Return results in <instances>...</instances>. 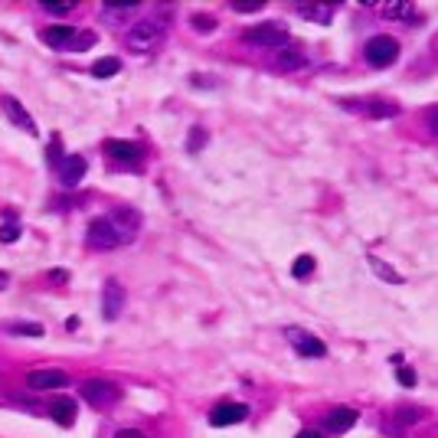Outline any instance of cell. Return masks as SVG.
<instances>
[{"instance_id": "6da1fadb", "label": "cell", "mask_w": 438, "mask_h": 438, "mask_svg": "<svg viewBox=\"0 0 438 438\" xmlns=\"http://www.w3.org/2000/svg\"><path fill=\"white\" fill-rule=\"evenodd\" d=\"M125 43H128L131 53L148 56V53H154V49L164 43V26H161V23H154V20L134 23V26L128 30V36H125Z\"/></svg>"}, {"instance_id": "7a4b0ae2", "label": "cell", "mask_w": 438, "mask_h": 438, "mask_svg": "<svg viewBox=\"0 0 438 438\" xmlns=\"http://www.w3.org/2000/svg\"><path fill=\"white\" fill-rule=\"evenodd\" d=\"M108 219V226L115 229V235H118V242L125 246V242H131L134 235H138V229H141V213L138 210H131V206H118V210H111V213L105 216Z\"/></svg>"}, {"instance_id": "3957f363", "label": "cell", "mask_w": 438, "mask_h": 438, "mask_svg": "<svg viewBox=\"0 0 438 438\" xmlns=\"http://www.w3.org/2000/svg\"><path fill=\"white\" fill-rule=\"evenodd\" d=\"M82 399L98 409H108L121 399V389H118L111 380H86V383H82Z\"/></svg>"}, {"instance_id": "277c9868", "label": "cell", "mask_w": 438, "mask_h": 438, "mask_svg": "<svg viewBox=\"0 0 438 438\" xmlns=\"http://www.w3.org/2000/svg\"><path fill=\"white\" fill-rule=\"evenodd\" d=\"M242 40L252 46H285L288 43V30L281 23H258V26L242 33Z\"/></svg>"}, {"instance_id": "5b68a950", "label": "cell", "mask_w": 438, "mask_h": 438, "mask_svg": "<svg viewBox=\"0 0 438 438\" xmlns=\"http://www.w3.org/2000/svg\"><path fill=\"white\" fill-rule=\"evenodd\" d=\"M125 301H128L125 288L118 285L115 278H108L105 285H102V318L105 321H118V314L125 311Z\"/></svg>"}, {"instance_id": "8992f818", "label": "cell", "mask_w": 438, "mask_h": 438, "mask_svg": "<svg viewBox=\"0 0 438 438\" xmlns=\"http://www.w3.org/2000/svg\"><path fill=\"white\" fill-rule=\"evenodd\" d=\"M285 337H288V343L301 353V357H314V360H318V357H327L324 341H318L314 334L301 331V327H285Z\"/></svg>"}, {"instance_id": "52a82bcc", "label": "cell", "mask_w": 438, "mask_h": 438, "mask_svg": "<svg viewBox=\"0 0 438 438\" xmlns=\"http://www.w3.org/2000/svg\"><path fill=\"white\" fill-rule=\"evenodd\" d=\"M396 56H399V43L389 40V36H373V40L366 43V63L376 65V69L389 65Z\"/></svg>"}, {"instance_id": "ba28073f", "label": "cell", "mask_w": 438, "mask_h": 438, "mask_svg": "<svg viewBox=\"0 0 438 438\" xmlns=\"http://www.w3.org/2000/svg\"><path fill=\"white\" fill-rule=\"evenodd\" d=\"M86 242H88L92 249H102V252H108V249H118V246H121V242H118V235H115V229L108 226L105 216H98V219H92V223H88Z\"/></svg>"}, {"instance_id": "9c48e42d", "label": "cell", "mask_w": 438, "mask_h": 438, "mask_svg": "<svg viewBox=\"0 0 438 438\" xmlns=\"http://www.w3.org/2000/svg\"><path fill=\"white\" fill-rule=\"evenodd\" d=\"M249 416V406L246 402H223L210 412V425L216 428H226V425H235V422H246Z\"/></svg>"}, {"instance_id": "30bf717a", "label": "cell", "mask_w": 438, "mask_h": 438, "mask_svg": "<svg viewBox=\"0 0 438 438\" xmlns=\"http://www.w3.org/2000/svg\"><path fill=\"white\" fill-rule=\"evenodd\" d=\"M0 105H3L7 118H10V121L17 125V128H23L26 134H30V138H36V134H40V128H36V121H33V118H30V111H26V108H23L20 102H17V98L3 95V102H0Z\"/></svg>"}, {"instance_id": "8fae6325", "label": "cell", "mask_w": 438, "mask_h": 438, "mask_svg": "<svg viewBox=\"0 0 438 438\" xmlns=\"http://www.w3.org/2000/svg\"><path fill=\"white\" fill-rule=\"evenodd\" d=\"M26 386L30 389H63V386H69V373H63V370H33L26 376Z\"/></svg>"}, {"instance_id": "7c38bea8", "label": "cell", "mask_w": 438, "mask_h": 438, "mask_svg": "<svg viewBox=\"0 0 438 438\" xmlns=\"http://www.w3.org/2000/svg\"><path fill=\"white\" fill-rule=\"evenodd\" d=\"M353 425H357V412L347 406L334 409V412H327V419H324V432H331V435H343V432H350Z\"/></svg>"}, {"instance_id": "4fadbf2b", "label": "cell", "mask_w": 438, "mask_h": 438, "mask_svg": "<svg viewBox=\"0 0 438 438\" xmlns=\"http://www.w3.org/2000/svg\"><path fill=\"white\" fill-rule=\"evenodd\" d=\"M105 150L115 157V161H125V164H138L144 157V148L134 144V141H108Z\"/></svg>"}, {"instance_id": "5bb4252c", "label": "cell", "mask_w": 438, "mask_h": 438, "mask_svg": "<svg viewBox=\"0 0 438 438\" xmlns=\"http://www.w3.org/2000/svg\"><path fill=\"white\" fill-rule=\"evenodd\" d=\"M86 157H79V154H69L63 164H59V180L65 183V187H75V183L86 177Z\"/></svg>"}, {"instance_id": "9a60e30c", "label": "cell", "mask_w": 438, "mask_h": 438, "mask_svg": "<svg viewBox=\"0 0 438 438\" xmlns=\"http://www.w3.org/2000/svg\"><path fill=\"white\" fill-rule=\"evenodd\" d=\"M43 40L53 46V49H69V43L75 40V30L72 26H49V30L43 33Z\"/></svg>"}, {"instance_id": "2e32d148", "label": "cell", "mask_w": 438, "mask_h": 438, "mask_svg": "<svg viewBox=\"0 0 438 438\" xmlns=\"http://www.w3.org/2000/svg\"><path fill=\"white\" fill-rule=\"evenodd\" d=\"M49 416H53L59 425H72L75 422V402L72 399H56L53 406H49Z\"/></svg>"}, {"instance_id": "e0dca14e", "label": "cell", "mask_w": 438, "mask_h": 438, "mask_svg": "<svg viewBox=\"0 0 438 438\" xmlns=\"http://www.w3.org/2000/svg\"><path fill=\"white\" fill-rule=\"evenodd\" d=\"M121 72V59L118 56H105V59H98L95 65H92V75L95 79H111V75Z\"/></svg>"}, {"instance_id": "ac0fdd59", "label": "cell", "mask_w": 438, "mask_h": 438, "mask_svg": "<svg viewBox=\"0 0 438 438\" xmlns=\"http://www.w3.org/2000/svg\"><path fill=\"white\" fill-rule=\"evenodd\" d=\"M370 268H373L376 275L383 278V281H393V285H402V275L396 272L393 265H386L383 258H376V256H370Z\"/></svg>"}, {"instance_id": "d6986e66", "label": "cell", "mask_w": 438, "mask_h": 438, "mask_svg": "<svg viewBox=\"0 0 438 438\" xmlns=\"http://www.w3.org/2000/svg\"><path fill=\"white\" fill-rule=\"evenodd\" d=\"M278 69H285V72H298V69H304V65H308V59H304V56L301 53H291V49H285V53L278 56Z\"/></svg>"}, {"instance_id": "ffe728a7", "label": "cell", "mask_w": 438, "mask_h": 438, "mask_svg": "<svg viewBox=\"0 0 438 438\" xmlns=\"http://www.w3.org/2000/svg\"><path fill=\"white\" fill-rule=\"evenodd\" d=\"M291 275L298 278V281H308L314 275V258L311 256H298L295 258V265H291Z\"/></svg>"}, {"instance_id": "44dd1931", "label": "cell", "mask_w": 438, "mask_h": 438, "mask_svg": "<svg viewBox=\"0 0 438 438\" xmlns=\"http://www.w3.org/2000/svg\"><path fill=\"white\" fill-rule=\"evenodd\" d=\"M419 419H422V409H416V406L396 409V422H399V425H412V422H419Z\"/></svg>"}, {"instance_id": "7402d4cb", "label": "cell", "mask_w": 438, "mask_h": 438, "mask_svg": "<svg viewBox=\"0 0 438 438\" xmlns=\"http://www.w3.org/2000/svg\"><path fill=\"white\" fill-rule=\"evenodd\" d=\"M46 161H49V167H56V171H59V164L65 161V154H63V144H59V138H53V144L46 148Z\"/></svg>"}, {"instance_id": "603a6c76", "label": "cell", "mask_w": 438, "mask_h": 438, "mask_svg": "<svg viewBox=\"0 0 438 438\" xmlns=\"http://www.w3.org/2000/svg\"><path fill=\"white\" fill-rule=\"evenodd\" d=\"M7 334H26V337H43V327L40 324H7Z\"/></svg>"}, {"instance_id": "cb8c5ba5", "label": "cell", "mask_w": 438, "mask_h": 438, "mask_svg": "<svg viewBox=\"0 0 438 438\" xmlns=\"http://www.w3.org/2000/svg\"><path fill=\"white\" fill-rule=\"evenodd\" d=\"M43 10L46 13H69V10H75V3L72 0H43Z\"/></svg>"}, {"instance_id": "d4e9b609", "label": "cell", "mask_w": 438, "mask_h": 438, "mask_svg": "<svg viewBox=\"0 0 438 438\" xmlns=\"http://www.w3.org/2000/svg\"><path fill=\"white\" fill-rule=\"evenodd\" d=\"M95 43V33L92 30H86V33H79L72 43H69V49H75V53H82V49H88V46Z\"/></svg>"}, {"instance_id": "484cf974", "label": "cell", "mask_w": 438, "mask_h": 438, "mask_svg": "<svg viewBox=\"0 0 438 438\" xmlns=\"http://www.w3.org/2000/svg\"><path fill=\"white\" fill-rule=\"evenodd\" d=\"M265 3L262 0H233V10H239V13H256V10H262Z\"/></svg>"}, {"instance_id": "4316f807", "label": "cell", "mask_w": 438, "mask_h": 438, "mask_svg": "<svg viewBox=\"0 0 438 438\" xmlns=\"http://www.w3.org/2000/svg\"><path fill=\"white\" fill-rule=\"evenodd\" d=\"M193 30L196 33H210V30H216V20L213 17H203V13H196V17H193Z\"/></svg>"}, {"instance_id": "83f0119b", "label": "cell", "mask_w": 438, "mask_h": 438, "mask_svg": "<svg viewBox=\"0 0 438 438\" xmlns=\"http://www.w3.org/2000/svg\"><path fill=\"white\" fill-rule=\"evenodd\" d=\"M17 239H20V226L17 223L0 226V242H17Z\"/></svg>"}, {"instance_id": "f1b7e54d", "label": "cell", "mask_w": 438, "mask_h": 438, "mask_svg": "<svg viewBox=\"0 0 438 438\" xmlns=\"http://www.w3.org/2000/svg\"><path fill=\"white\" fill-rule=\"evenodd\" d=\"M396 376H399V383L406 386V389H412V386H416V383H419V376H416V370H409V366H399V373H396Z\"/></svg>"}, {"instance_id": "f546056e", "label": "cell", "mask_w": 438, "mask_h": 438, "mask_svg": "<svg viewBox=\"0 0 438 438\" xmlns=\"http://www.w3.org/2000/svg\"><path fill=\"white\" fill-rule=\"evenodd\" d=\"M203 141H206V131L203 128H193L190 131V150H200V148H203Z\"/></svg>"}, {"instance_id": "4dcf8cb0", "label": "cell", "mask_w": 438, "mask_h": 438, "mask_svg": "<svg viewBox=\"0 0 438 438\" xmlns=\"http://www.w3.org/2000/svg\"><path fill=\"white\" fill-rule=\"evenodd\" d=\"M105 10H138V0H128V3H115V0H105Z\"/></svg>"}, {"instance_id": "1f68e13d", "label": "cell", "mask_w": 438, "mask_h": 438, "mask_svg": "<svg viewBox=\"0 0 438 438\" xmlns=\"http://www.w3.org/2000/svg\"><path fill=\"white\" fill-rule=\"evenodd\" d=\"M115 438H144V432L141 428H121V432H115Z\"/></svg>"}, {"instance_id": "d6a6232c", "label": "cell", "mask_w": 438, "mask_h": 438, "mask_svg": "<svg viewBox=\"0 0 438 438\" xmlns=\"http://www.w3.org/2000/svg\"><path fill=\"white\" fill-rule=\"evenodd\" d=\"M49 278H53L56 285H63L65 278H69V272H65V268H53V272H49Z\"/></svg>"}, {"instance_id": "836d02e7", "label": "cell", "mask_w": 438, "mask_h": 438, "mask_svg": "<svg viewBox=\"0 0 438 438\" xmlns=\"http://www.w3.org/2000/svg\"><path fill=\"white\" fill-rule=\"evenodd\" d=\"M295 438H321V432H311V428H304V432H298Z\"/></svg>"}, {"instance_id": "e575fe53", "label": "cell", "mask_w": 438, "mask_h": 438, "mask_svg": "<svg viewBox=\"0 0 438 438\" xmlns=\"http://www.w3.org/2000/svg\"><path fill=\"white\" fill-rule=\"evenodd\" d=\"M0 288H7V272H0Z\"/></svg>"}]
</instances>
